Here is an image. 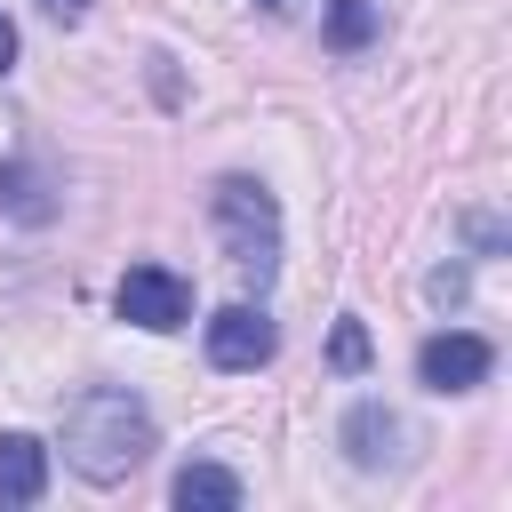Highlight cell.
I'll return each instance as SVG.
<instances>
[{"mask_svg": "<svg viewBox=\"0 0 512 512\" xmlns=\"http://www.w3.org/2000/svg\"><path fill=\"white\" fill-rule=\"evenodd\" d=\"M152 448H160L152 408H144L136 392H120V384H96V392H80V400L64 408V464H72L80 480H96V488L128 480Z\"/></svg>", "mask_w": 512, "mask_h": 512, "instance_id": "1", "label": "cell"}, {"mask_svg": "<svg viewBox=\"0 0 512 512\" xmlns=\"http://www.w3.org/2000/svg\"><path fill=\"white\" fill-rule=\"evenodd\" d=\"M216 232H224V248H232V264L240 272H272L280 264V208H272V192L264 184H248V176H224L216 184Z\"/></svg>", "mask_w": 512, "mask_h": 512, "instance_id": "2", "label": "cell"}, {"mask_svg": "<svg viewBox=\"0 0 512 512\" xmlns=\"http://www.w3.org/2000/svg\"><path fill=\"white\" fill-rule=\"evenodd\" d=\"M112 304H120V320H128V328L168 336V328H184V312H192V280H184V272H168V264H128V272H120V288H112Z\"/></svg>", "mask_w": 512, "mask_h": 512, "instance_id": "3", "label": "cell"}, {"mask_svg": "<svg viewBox=\"0 0 512 512\" xmlns=\"http://www.w3.org/2000/svg\"><path fill=\"white\" fill-rule=\"evenodd\" d=\"M488 368H496V344L472 336V328H440V336L416 344V384L424 392H472V384H488Z\"/></svg>", "mask_w": 512, "mask_h": 512, "instance_id": "4", "label": "cell"}, {"mask_svg": "<svg viewBox=\"0 0 512 512\" xmlns=\"http://www.w3.org/2000/svg\"><path fill=\"white\" fill-rule=\"evenodd\" d=\"M272 352H280V328H272L256 304H224V312L208 320V360H216V368L240 376V368H264Z\"/></svg>", "mask_w": 512, "mask_h": 512, "instance_id": "5", "label": "cell"}, {"mask_svg": "<svg viewBox=\"0 0 512 512\" xmlns=\"http://www.w3.org/2000/svg\"><path fill=\"white\" fill-rule=\"evenodd\" d=\"M344 456L360 464V472H384V464H400V448H408V424L384 408V400H360L352 416H344Z\"/></svg>", "mask_w": 512, "mask_h": 512, "instance_id": "6", "label": "cell"}, {"mask_svg": "<svg viewBox=\"0 0 512 512\" xmlns=\"http://www.w3.org/2000/svg\"><path fill=\"white\" fill-rule=\"evenodd\" d=\"M48 496V448L32 432H0V504H40Z\"/></svg>", "mask_w": 512, "mask_h": 512, "instance_id": "7", "label": "cell"}, {"mask_svg": "<svg viewBox=\"0 0 512 512\" xmlns=\"http://www.w3.org/2000/svg\"><path fill=\"white\" fill-rule=\"evenodd\" d=\"M0 216H16V224H48V216H56V184H48L40 168L8 160V168H0Z\"/></svg>", "mask_w": 512, "mask_h": 512, "instance_id": "8", "label": "cell"}, {"mask_svg": "<svg viewBox=\"0 0 512 512\" xmlns=\"http://www.w3.org/2000/svg\"><path fill=\"white\" fill-rule=\"evenodd\" d=\"M176 504H184V512H232V504H240V480H232L224 464H184V472H176Z\"/></svg>", "mask_w": 512, "mask_h": 512, "instance_id": "9", "label": "cell"}, {"mask_svg": "<svg viewBox=\"0 0 512 512\" xmlns=\"http://www.w3.org/2000/svg\"><path fill=\"white\" fill-rule=\"evenodd\" d=\"M376 40V0H328V48H368Z\"/></svg>", "mask_w": 512, "mask_h": 512, "instance_id": "10", "label": "cell"}, {"mask_svg": "<svg viewBox=\"0 0 512 512\" xmlns=\"http://www.w3.org/2000/svg\"><path fill=\"white\" fill-rule=\"evenodd\" d=\"M328 368H344V376L368 368V328H360V320H336V336H328Z\"/></svg>", "mask_w": 512, "mask_h": 512, "instance_id": "11", "label": "cell"}, {"mask_svg": "<svg viewBox=\"0 0 512 512\" xmlns=\"http://www.w3.org/2000/svg\"><path fill=\"white\" fill-rule=\"evenodd\" d=\"M432 304H464V272H456V264L432 272Z\"/></svg>", "mask_w": 512, "mask_h": 512, "instance_id": "12", "label": "cell"}, {"mask_svg": "<svg viewBox=\"0 0 512 512\" xmlns=\"http://www.w3.org/2000/svg\"><path fill=\"white\" fill-rule=\"evenodd\" d=\"M464 232H472V248H480V256H496V248H504V224H488V216H472Z\"/></svg>", "mask_w": 512, "mask_h": 512, "instance_id": "13", "label": "cell"}, {"mask_svg": "<svg viewBox=\"0 0 512 512\" xmlns=\"http://www.w3.org/2000/svg\"><path fill=\"white\" fill-rule=\"evenodd\" d=\"M40 16H56V24H80V16H88V0H40Z\"/></svg>", "mask_w": 512, "mask_h": 512, "instance_id": "14", "label": "cell"}, {"mask_svg": "<svg viewBox=\"0 0 512 512\" xmlns=\"http://www.w3.org/2000/svg\"><path fill=\"white\" fill-rule=\"evenodd\" d=\"M8 72H16V24L0 16V80H8Z\"/></svg>", "mask_w": 512, "mask_h": 512, "instance_id": "15", "label": "cell"}, {"mask_svg": "<svg viewBox=\"0 0 512 512\" xmlns=\"http://www.w3.org/2000/svg\"><path fill=\"white\" fill-rule=\"evenodd\" d=\"M256 8H280V0H256Z\"/></svg>", "mask_w": 512, "mask_h": 512, "instance_id": "16", "label": "cell"}]
</instances>
